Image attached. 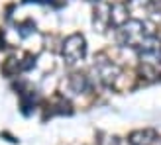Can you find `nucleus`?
Returning <instances> with one entry per match:
<instances>
[{"label":"nucleus","mask_w":161,"mask_h":145,"mask_svg":"<svg viewBox=\"0 0 161 145\" xmlns=\"http://www.w3.org/2000/svg\"><path fill=\"white\" fill-rule=\"evenodd\" d=\"M96 145H122V143H120V139L116 135H100Z\"/></svg>","instance_id":"obj_9"},{"label":"nucleus","mask_w":161,"mask_h":145,"mask_svg":"<svg viewBox=\"0 0 161 145\" xmlns=\"http://www.w3.org/2000/svg\"><path fill=\"white\" fill-rule=\"evenodd\" d=\"M67 88L73 94H85L91 90V80L85 72H73L69 78H67Z\"/></svg>","instance_id":"obj_6"},{"label":"nucleus","mask_w":161,"mask_h":145,"mask_svg":"<svg viewBox=\"0 0 161 145\" xmlns=\"http://www.w3.org/2000/svg\"><path fill=\"white\" fill-rule=\"evenodd\" d=\"M130 20V10L124 2H112L110 4V28H122Z\"/></svg>","instance_id":"obj_5"},{"label":"nucleus","mask_w":161,"mask_h":145,"mask_svg":"<svg viewBox=\"0 0 161 145\" xmlns=\"http://www.w3.org/2000/svg\"><path fill=\"white\" fill-rule=\"evenodd\" d=\"M94 26L98 28V31H104L110 28V4L98 2L94 8Z\"/></svg>","instance_id":"obj_7"},{"label":"nucleus","mask_w":161,"mask_h":145,"mask_svg":"<svg viewBox=\"0 0 161 145\" xmlns=\"http://www.w3.org/2000/svg\"><path fill=\"white\" fill-rule=\"evenodd\" d=\"M151 35H155L153 24H149L147 20H140V18L128 20L122 28L116 30L118 43L122 47H132V49H138V47Z\"/></svg>","instance_id":"obj_1"},{"label":"nucleus","mask_w":161,"mask_h":145,"mask_svg":"<svg viewBox=\"0 0 161 145\" xmlns=\"http://www.w3.org/2000/svg\"><path fill=\"white\" fill-rule=\"evenodd\" d=\"M151 12L161 14V0H151Z\"/></svg>","instance_id":"obj_10"},{"label":"nucleus","mask_w":161,"mask_h":145,"mask_svg":"<svg viewBox=\"0 0 161 145\" xmlns=\"http://www.w3.org/2000/svg\"><path fill=\"white\" fill-rule=\"evenodd\" d=\"M94 75L100 80V84H104L106 88H114L118 84V80L122 78V69L116 61H112L106 53H98L94 57Z\"/></svg>","instance_id":"obj_2"},{"label":"nucleus","mask_w":161,"mask_h":145,"mask_svg":"<svg viewBox=\"0 0 161 145\" xmlns=\"http://www.w3.org/2000/svg\"><path fill=\"white\" fill-rule=\"evenodd\" d=\"M61 55H63V59H65V63L69 67L80 63L85 59V55H86V39H85V35H80V34L67 35L65 41H63V47H61Z\"/></svg>","instance_id":"obj_4"},{"label":"nucleus","mask_w":161,"mask_h":145,"mask_svg":"<svg viewBox=\"0 0 161 145\" xmlns=\"http://www.w3.org/2000/svg\"><path fill=\"white\" fill-rule=\"evenodd\" d=\"M128 10L130 12L151 10V0H128Z\"/></svg>","instance_id":"obj_8"},{"label":"nucleus","mask_w":161,"mask_h":145,"mask_svg":"<svg viewBox=\"0 0 161 145\" xmlns=\"http://www.w3.org/2000/svg\"><path fill=\"white\" fill-rule=\"evenodd\" d=\"M138 59H140V67H147L159 72L161 69V37L151 35L143 41L138 49Z\"/></svg>","instance_id":"obj_3"}]
</instances>
